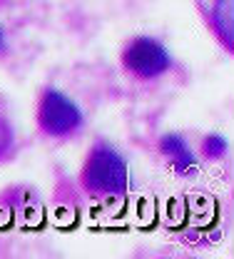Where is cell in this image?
Wrapping results in <instances>:
<instances>
[{"label": "cell", "instance_id": "1", "mask_svg": "<svg viewBox=\"0 0 234 259\" xmlns=\"http://www.w3.org/2000/svg\"><path fill=\"white\" fill-rule=\"evenodd\" d=\"M82 180H85V187L90 192L102 194V197L125 194L127 185H130L127 162L112 145H98L85 162Z\"/></svg>", "mask_w": 234, "mask_h": 259}, {"label": "cell", "instance_id": "2", "mask_svg": "<svg viewBox=\"0 0 234 259\" xmlns=\"http://www.w3.org/2000/svg\"><path fill=\"white\" fill-rule=\"evenodd\" d=\"M37 120H40V127L45 130L48 135L63 137V135H70V132H75L82 125V112L67 95H63L55 88H50L40 97Z\"/></svg>", "mask_w": 234, "mask_h": 259}, {"label": "cell", "instance_id": "3", "mask_svg": "<svg viewBox=\"0 0 234 259\" xmlns=\"http://www.w3.org/2000/svg\"><path fill=\"white\" fill-rule=\"evenodd\" d=\"M122 63L137 77L150 80V77H157L165 70H169L172 58H169V53L165 50L162 42H157L152 37H134L132 42L125 48Z\"/></svg>", "mask_w": 234, "mask_h": 259}, {"label": "cell", "instance_id": "4", "mask_svg": "<svg viewBox=\"0 0 234 259\" xmlns=\"http://www.w3.org/2000/svg\"><path fill=\"white\" fill-rule=\"evenodd\" d=\"M160 150H162V155L172 162V167L177 169V175H190V172H195L197 160H195V155H192V150H190V145L184 142L182 135H174V132L165 135V137L160 140Z\"/></svg>", "mask_w": 234, "mask_h": 259}, {"label": "cell", "instance_id": "5", "mask_svg": "<svg viewBox=\"0 0 234 259\" xmlns=\"http://www.w3.org/2000/svg\"><path fill=\"white\" fill-rule=\"evenodd\" d=\"M212 20L222 35V40L234 50V0H214Z\"/></svg>", "mask_w": 234, "mask_h": 259}, {"label": "cell", "instance_id": "6", "mask_svg": "<svg viewBox=\"0 0 234 259\" xmlns=\"http://www.w3.org/2000/svg\"><path fill=\"white\" fill-rule=\"evenodd\" d=\"M202 150H204V155L207 157H222L229 147H227V140L222 137V135H209V137H204V145H202Z\"/></svg>", "mask_w": 234, "mask_h": 259}, {"label": "cell", "instance_id": "7", "mask_svg": "<svg viewBox=\"0 0 234 259\" xmlns=\"http://www.w3.org/2000/svg\"><path fill=\"white\" fill-rule=\"evenodd\" d=\"M10 145H13V127H10V122L0 115V157L10 150Z\"/></svg>", "mask_w": 234, "mask_h": 259}, {"label": "cell", "instance_id": "8", "mask_svg": "<svg viewBox=\"0 0 234 259\" xmlns=\"http://www.w3.org/2000/svg\"><path fill=\"white\" fill-rule=\"evenodd\" d=\"M5 50H8V40H5V30L0 28V55H3Z\"/></svg>", "mask_w": 234, "mask_h": 259}]
</instances>
